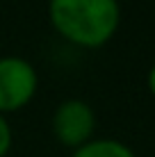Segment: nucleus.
Returning <instances> with one entry per match:
<instances>
[{
	"label": "nucleus",
	"instance_id": "3",
	"mask_svg": "<svg viewBox=\"0 0 155 157\" xmlns=\"http://www.w3.org/2000/svg\"><path fill=\"white\" fill-rule=\"evenodd\" d=\"M50 128L60 144L78 148V146H82L84 141H89L94 137L96 112L82 98H64L52 109Z\"/></svg>",
	"mask_w": 155,
	"mask_h": 157
},
{
	"label": "nucleus",
	"instance_id": "2",
	"mask_svg": "<svg viewBox=\"0 0 155 157\" xmlns=\"http://www.w3.org/2000/svg\"><path fill=\"white\" fill-rule=\"evenodd\" d=\"M39 73L30 59L21 55L0 57V112H16L34 98Z\"/></svg>",
	"mask_w": 155,
	"mask_h": 157
},
{
	"label": "nucleus",
	"instance_id": "6",
	"mask_svg": "<svg viewBox=\"0 0 155 157\" xmlns=\"http://www.w3.org/2000/svg\"><path fill=\"white\" fill-rule=\"evenodd\" d=\"M146 84H148V89H151V94L155 96V62L151 64V68H148V73H146Z\"/></svg>",
	"mask_w": 155,
	"mask_h": 157
},
{
	"label": "nucleus",
	"instance_id": "4",
	"mask_svg": "<svg viewBox=\"0 0 155 157\" xmlns=\"http://www.w3.org/2000/svg\"><path fill=\"white\" fill-rule=\"evenodd\" d=\"M71 157H137V153L116 137H91L73 148Z\"/></svg>",
	"mask_w": 155,
	"mask_h": 157
},
{
	"label": "nucleus",
	"instance_id": "5",
	"mask_svg": "<svg viewBox=\"0 0 155 157\" xmlns=\"http://www.w3.org/2000/svg\"><path fill=\"white\" fill-rule=\"evenodd\" d=\"M12 144H14L12 123H9V118L0 112V157H5L9 150H12Z\"/></svg>",
	"mask_w": 155,
	"mask_h": 157
},
{
	"label": "nucleus",
	"instance_id": "1",
	"mask_svg": "<svg viewBox=\"0 0 155 157\" xmlns=\"http://www.w3.org/2000/svg\"><path fill=\"white\" fill-rule=\"evenodd\" d=\"M48 18L68 43L100 48L121 25V0H48Z\"/></svg>",
	"mask_w": 155,
	"mask_h": 157
}]
</instances>
